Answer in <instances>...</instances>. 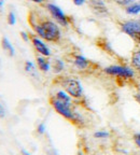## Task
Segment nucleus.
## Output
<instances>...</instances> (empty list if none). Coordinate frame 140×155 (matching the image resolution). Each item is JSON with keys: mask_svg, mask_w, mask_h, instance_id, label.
<instances>
[{"mask_svg": "<svg viewBox=\"0 0 140 155\" xmlns=\"http://www.w3.org/2000/svg\"><path fill=\"white\" fill-rule=\"evenodd\" d=\"M64 63L61 59H54L53 63H52V69L55 73H59L64 70Z\"/></svg>", "mask_w": 140, "mask_h": 155, "instance_id": "4468645a", "label": "nucleus"}, {"mask_svg": "<svg viewBox=\"0 0 140 155\" xmlns=\"http://www.w3.org/2000/svg\"><path fill=\"white\" fill-rule=\"evenodd\" d=\"M3 5H5V0H0V13L3 11Z\"/></svg>", "mask_w": 140, "mask_h": 155, "instance_id": "393cba45", "label": "nucleus"}, {"mask_svg": "<svg viewBox=\"0 0 140 155\" xmlns=\"http://www.w3.org/2000/svg\"><path fill=\"white\" fill-rule=\"evenodd\" d=\"M136 88H137V93H138V94H140V84H137Z\"/></svg>", "mask_w": 140, "mask_h": 155, "instance_id": "cd10ccee", "label": "nucleus"}, {"mask_svg": "<svg viewBox=\"0 0 140 155\" xmlns=\"http://www.w3.org/2000/svg\"><path fill=\"white\" fill-rule=\"evenodd\" d=\"M94 155H96V154H94Z\"/></svg>", "mask_w": 140, "mask_h": 155, "instance_id": "c756f323", "label": "nucleus"}, {"mask_svg": "<svg viewBox=\"0 0 140 155\" xmlns=\"http://www.w3.org/2000/svg\"><path fill=\"white\" fill-rule=\"evenodd\" d=\"M50 104H51V106L53 107L54 110H55L58 114H61L65 119L69 120L71 123H73L77 126L83 125L84 121H83L82 116L80 115L78 112L73 111L72 108H71L72 104H68V102H65V101H63V100L58 99L55 95L50 98Z\"/></svg>", "mask_w": 140, "mask_h": 155, "instance_id": "f03ea898", "label": "nucleus"}, {"mask_svg": "<svg viewBox=\"0 0 140 155\" xmlns=\"http://www.w3.org/2000/svg\"><path fill=\"white\" fill-rule=\"evenodd\" d=\"M1 46H2V48L5 51H7L9 53L10 56L14 55V48L12 46V44H11V42L9 41L8 38H5V37L2 38V40H1Z\"/></svg>", "mask_w": 140, "mask_h": 155, "instance_id": "ddd939ff", "label": "nucleus"}, {"mask_svg": "<svg viewBox=\"0 0 140 155\" xmlns=\"http://www.w3.org/2000/svg\"><path fill=\"white\" fill-rule=\"evenodd\" d=\"M22 154H23V155H32L30 153L28 152V151L25 150V149H22Z\"/></svg>", "mask_w": 140, "mask_h": 155, "instance_id": "a878e982", "label": "nucleus"}, {"mask_svg": "<svg viewBox=\"0 0 140 155\" xmlns=\"http://www.w3.org/2000/svg\"><path fill=\"white\" fill-rule=\"evenodd\" d=\"M134 98H135V100L138 102V104H140V94H138V93H136L135 95H134Z\"/></svg>", "mask_w": 140, "mask_h": 155, "instance_id": "b1692460", "label": "nucleus"}, {"mask_svg": "<svg viewBox=\"0 0 140 155\" xmlns=\"http://www.w3.org/2000/svg\"><path fill=\"white\" fill-rule=\"evenodd\" d=\"M110 134L108 131H105V130H99V131H96L94 134V137L97 139H105V138H108Z\"/></svg>", "mask_w": 140, "mask_h": 155, "instance_id": "2eb2a0df", "label": "nucleus"}, {"mask_svg": "<svg viewBox=\"0 0 140 155\" xmlns=\"http://www.w3.org/2000/svg\"><path fill=\"white\" fill-rule=\"evenodd\" d=\"M30 39H32V42L34 48H36V51L38 52L40 55L45 56V57H48V56L51 55V51H50V48L46 46V44L42 41L41 39L38 38V37H36V36H32L30 37Z\"/></svg>", "mask_w": 140, "mask_h": 155, "instance_id": "6e6552de", "label": "nucleus"}, {"mask_svg": "<svg viewBox=\"0 0 140 155\" xmlns=\"http://www.w3.org/2000/svg\"><path fill=\"white\" fill-rule=\"evenodd\" d=\"M29 1H32V2H36V3H42V2H44L45 0H29Z\"/></svg>", "mask_w": 140, "mask_h": 155, "instance_id": "bb28decb", "label": "nucleus"}, {"mask_svg": "<svg viewBox=\"0 0 140 155\" xmlns=\"http://www.w3.org/2000/svg\"><path fill=\"white\" fill-rule=\"evenodd\" d=\"M21 36H22V38H23V40L24 41H29V39H30V37H29V35L27 34V32H25V31H22L21 32Z\"/></svg>", "mask_w": 140, "mask_h": 155, "instance_id": "412c9836", "label": "nucleus"}, {"mask_svg": "<svg viewBox=\"0 0 140 155\" xmlns=\"http://www.w3.org/2000/svg\"><path fill=\"white\" fill-rule=\"evenodd\" d=\"M25 70L27 71V72L32 73L35 71V65L32 63V61H27L26 63H25Z\"/></svg>", "mask_w": 140, "mask_h": 155, "instance_id": "f3484780", "label": "nucleus"}, {"mask_svg": "<svg viewBox=\"0 0 140 155\" xmlns=\"http://www.w3.org/2000/svg\"><path fill=\"white\" fill-rule=\"evenodd\" d=\"M15 23H16V17H15V14L13 12H9V14H8V24L14 25Z\"/></svg>", "mask_w": 140, "mask_h": 155, "instance_id": "a211bd4d", "label": "nucleus"}, {"mask_svg": "<svg viewBox=\"0 0 140 155\" xmlns=\"http://www.w3.org/2000/svg\"><path fill=\"white\" fill-rule=\"evenodd\" d=\"M72 1L75 5H82L86 0H72Z\"/></svg>", "mask_w": 140, "mask_h": 155, "instance_id": "5701e85b", "label": "nucleus"}, {"mask_svg": "<svg viewBox=\"0 0 140 155\" xmlns=\"http://www.w3.org/2000/svg\"><path fill=\"white\" fill-rule=\"evenodd\" d=\"M37 133L40 134V135H43L45 133V124L44 123L39 124L38 127H37Z\"/></svg>", "mask_w": 140, "mask_h": 155, "instance_id": "6ab92c4d", "label": "nucleus"}, {"mask_svg": "<svg viewBox=\"0 0 140 155\" xmlns=\"http://www.w3.org/2000/svg\"><path fill=\"white\" fill-rule=\"evenodd\" d=\"M73 64L80 70H86L93 65L92 61H89L87 58L82 55H73Z\"/></svg>", "mask_w": 140, "mask_h": 155, "instance_id": "1a4fd4ad", "label": "nucleus"}, {"mask_svg": "<svg viewBox=\"0 0 140 155\" xmlns=\"http://www.w3.org/2000/svg\"><path fill=\"white\" fill-rule=\"evenodd\" d=\"M104 71L107 74L116 77L118 79H123V80H131V79H133L135 77V71H134L133 68L121 65L109 66V67L105 68Z\"/></svg>", "mask_w": 140, "mask_h": 155, "instance_id": "39448f33", "label": "nucleus"}, {"mask_svg": "<svg viewBox=\"0 0 140 155\" xmlns=\"http://www.w3.org/2000/svg\"><path fill=\"white\" fill-rule=\"evenodd\" d=\"M28 22L34 29V31L41 39L48 42H58L62 38L61 29L54 22L50 19H37L30 13Z\"/></svg>", "mask_w": 140, "mask_h": 155, "instance_id": "f257e3e1", "label": "nucleus"}, {"mask_svg": "<svg viewBox=\"0 0 140 155\" xmlns=\"http://www.w3.org/2000/svg\"><path fill=\"white\" fill-rule=\"evenodd\" d=\"M5 116V109L3 108V106L0 104V119H2Z\"/></svg>", "mask_w": 140, "mask_h": 155, "instance_id": "4be33fe9", "label": "nucleus"}, {"mask_svg": "<svg viewBox=\"0 0 140 155\" xmlns=\"http://www.w3.org/2000/svg\"><path fill=\"white\" fill-rule=\"evenodd\" d=\"M120 27L124 34H126L129 38L133 39L135 43L140 45V19L124 21L120 24Z\"/></svg>", "mask_w": 140, "mask_h": 155, "instance_id": "7ed1b4c3", "label": "nucleus"}, {"mask_svg": "<svg viewBox=\"0 0 140 155\" xmlns=\"http://www.w3.org/2000/svg\"><path fill=\"white\" fill-rule=\"evenodd\" d=\"M36 61H37V64H38V67H39V69H40V70L43 71V72L48 71L51 64H50V61H48L45 56H42V55L41 56H37Z\"/></svg>", "mask_w": 140, "mask_h": 155, "instance_id": "9d476101", "label": "nucleus"}, {"mask_svg": "<svg viewBox=\"0 0 140 155\" xmlns=\"http://www.w3.org/2000/svg\"><path fill=\"white\" fill-rule=\"evenodd\" d=\"M88 7L95 14L99 15V16H104V15L108 14V9H107V5L104 2V0H88Z\"/></svg>", "mask_w": 140, "mask_h": 155, "instance_id": "0eeeda50", "label": "nucleus"}, {"mask_svg": "<svg viewBox=\"0 0 140 155\" xmlns=\"http://www.w3.org/2000/svg\"><path fill=\"white\" fill-rule=\"evenodd\" d=\"M114 2L116 3V5H121V7H128L129 5H132V3H134L136 1V0H113Z\"/></svg>", "mask_w": 140, "mask_h": 155, "instance_id": "dca6fc26", "label": "nucleus"}, {"mask_svg": "<svg viewBox=\"0 0 140 155\" xmlns=\"http://www.w3.org/2000/svg\"><path fill=\"white\" fill-rule=\"evenodd\" d=\"M133 139H134V142H135V144L140 149V133L135 134V135L133 136Z\"/></svg>", "mask_w": 140, "mask_h": 155, "instance_id": "aec40b11", "label": "nucleus"}, {"mask_svg": "<svg viewBox=\"0 0 140 155\" xmlns=\"http://www.w3.org/2000/svg\"><path fill=\"white\" fill-rule=\"evenodd\" d=\"M78 155H83V154H82V152H79L78 153Z\"/></svg>", "mask_w": 140, "mask_h": 155, "instance_id": "c85d7f7f", "label": "nucleus"}, {"mask_svg": "<svg viewBox=\"0 0 140 155\" xmlns=\"http://www.w3.org/2000/svg\"><path fill=\"white\" fill-rule=\"evenodd\" d=\"M46 8H48V12L51 13L52 16H53L59 24L63 25V26H68V24H69V18H68L67 15L62 11L61 8H58L57 5H53V3H48V5H46Z\"/></svg>", "mask_w": 140, "mask_h": 155, "instance_id": "423d86ee", "label": "nucleus"}, {"mask_svg": "<svg viewBox=\"0 0 140 155\" xmlns=\"http://www.w3.org/2000/svg\"><path fill=\"white\" fill-rule=\"evenodd\" d=\"M61 85L65 88L66 93L70 97L79 99L83 96V90L81 86V83L77 79L72 78H63L61 81Z\"/></svg>", "mask_w": 140, "mask_h": 155, "instance_id": "20e7f679", "label": "nucleus"}, {"mask_svg": "<svg viewBox=\"0 0 140 155\" xmlns=\"http://www.w3.org/2000/svg\"><path fill=\"white\" fill-rule=\"evenodd\" d=\"M131 65L132 68L135 69V71L140 72V50H137V51H135L132 54Z\"/></svg>", "mask_w": 140, "mask_h": 155, "instance_id": "9b49d317", "label": "nucleus"}, {"mask_svg": "<svg viewBox=\"0 0 140 155\" xmlns=\"http://www.w3.org/2000/svg\"><path fill=\"white\" fill-rule=\"evenodd\" d=\"M125 11L129 15H136L140 13V1H135L134 3L129 5L125 8Z\"/></svg>", "mask_w": 140, "mask_h": 155, "instance_id": "f8f14e48", "label": "nucleus"}]
</instances>
